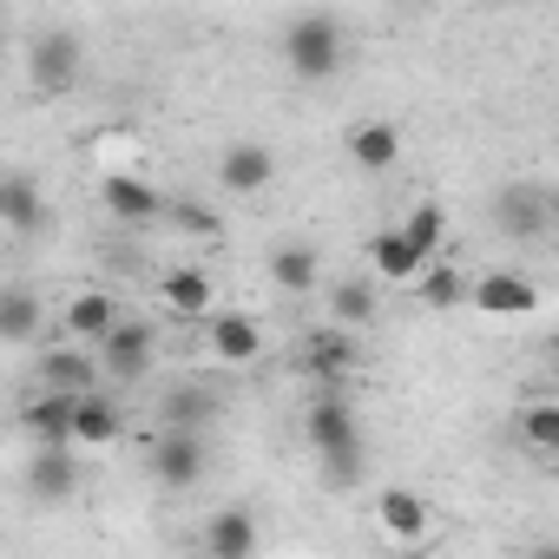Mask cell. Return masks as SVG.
Here are the masks:
<instances>
[{"instance_id":"obj_17","label":"cell","mask_w":559,"mask_h":559,"mask_svg":"<svg viewBox=\"0 0 559 559\" xmlns=\"http://www.w3.org/2000/svg\"><path fill=\"white\" fill-rule=\"evenodd\" d=\"M395 158H402V132H395L389 119H369V126H356V132H349V165H356V171L382 178Z\"/></svg>"},{"instance_id":"obj_21","label":"cell","mask_w":559,"mask_h":559,"mask_svg":"<svg viewBox=\"0 0 559 559\" xmlns=\"http://www.w3.org/2000/svg\"><path fill=\"white\" fill-rule=\"evenodd\" d=\"M204 421H217V395L204 382H178L165 395V428L171 435H204Z\"/></svg>"},{"instance_id":"obj_18","label":"cell","mask_w":559,"mask_h":559,"mask_svg":"<svg viewBox=\"0 0 559 559\" xmlns=\"http://www.w3.org/2000/svg\"><path fill=\"white\" fill-rule=\"evenodd\" d=\"M99 198H106V211H112L119 224H152V217L165 211V198H158V191H152L145 178H132V171H112Z\"/></svg>"},{"instance_id":"obj_19","label":"cell","mask_w":559,"mask_h":559,"mask_svg":"<svg viewBox=\"0 0 559 559\" xmlns=\"http://www.w3.org/2000/svg\"><path fill=\"white\" fill-rule=\"evenodd\" d=\"M376 520L389 539H428V500L408 493V487H382L376 493Z\"/></svg>"},{"instance_id":"obj_4","label":"cell","mask_w":559,"mask_h":559,"mask_svg":"<svg viewBox=\"0 0 559 559\" xmlns=\"http://www.w3.org/2000/svg\"><path fill=\"white\" fill-rule=\"evenodd\" d=\"M152 356H158V330H152L145 317H119L112 336L99 343V376H112V382H139V376L152 369Z\"/></svg>"},{"instance_id":"obj_26","label":"cell","mask_w":559,"mask_h":559,"mask_svg":"<svg viewBox=\"0 0 559 559\" xmlns=\"http://www.w3.org/2000/svg\"><path fill=\"white\" fill-rule=\"evenodd\" d=\"M330 310H336L343 336H349V330H362V323H376V284H369V276H343L336 297H330Z\"/></svg>"},{"instance_id":"obj_6","label":"cell","mask_w":559,"mask_h":559,"mask_svg":"<svg viewBox=\"0 0 559 559\" xmlns=\"http://www.w3.org/2000/svg\"><path fill=\"white\" fill-rule=\"evenodd\" d=\"M204 467H211V454H204V435H158L152 441V474L171 487V493H185V487H198L204 480Z\"/></svg>"},{"instance_id":"obj_30","label":"cell","mask_w":559,"mask_h":559,"mask_svg":"<svg viewBox=\"0 0 559 559\" xmlns=\"http://www.w3.org/2000/svg\"><path fill=\"white\" fill-rule=\"evenodd\" d=\"M317 461H323V480L330 487H356L362 480V441L356 448H336V454H317Z\"/></svg>"},{"instance_id":"obj_22","label":"cell","mask_w":559,"mask_h":559,"mask_svg":"<svg viewBox=\"0 0 559 559\" xmlns=\"http://www.w3.org/2000/svg\"><path fill=\"white\" fill-rule=\"evenodd\" d=\"M126 435V415L106 402V395H80L73 402V448H106Z\"/></svg>"},{"instance_id":"obj_1","label":"cell","mask_w":559,"mask_h":559,"mask_svg":"<svg viewBox=\"0 0 559 559\" xmlns=\"http://www.w3.org/2000/svg\"><path fill=\"white\" fill-rule=\"evenodd\" d=\"M284 60H290L297 80H330V73H343V60H349L343 21H336V14H297V21L284 27Z\"/></svg>"},{"instance_id":"obj_11","label":"cell","mask_w":559,"mask_h":559,"mask_svg":"<svg viewBox=\"0 0 559 559\" xmlns=\"http://www.w3.org/2000/svg\"><path fill=\"white\" fill-rule=\"evenodd\" d=\"M21 428L34 435V448H73V395L40 389V395L21 408Z\"/></svg>"},{"instance_id":"obj_12","label":"cell","mask_w":559,"mask_h":559,"mask_svg":"<svg viewBox=\"0 0 559 559\" xmlns=\"http://www.w3.org/2000/svg\"><path fill=\"white\" fill-rule=\"evenodd\" d=\"M27 493H34V500H73V493H80V461H73V448H34V461H27Z\"/></svg>"},{"instance_id":"obj_25","label":"cell","mask_w":559,"mask_h":559,"mask_svg":"<svg viewBox=\"0 0 559 559\" xmlns=\"http://www.w3.org/2000/svg\"><path fill=\"white\" fill-rule=\"evenodd\" d=\"M369 263H376L382 276H395V284H408V276H421V270H428V257H421L402 230H382V237L369 243Z\"/></svg>"},{"instance_id":"obj_14","label":"cell","mask_w":559,"mask_h":559,"mask_svg":"<svg viewBox=\"0 0 559 559\" xmlns=\"http://www.w3.org/2000/svg\"><path fill=\"white\" fill-rule=\"evenodd\" d=\"M60 323H67V336L86 349V343H106V336H112V323H119V304H112L106 290H80V297H67Z\"/></svg>"},{"instance_id":"obj_27","label":"cell","mask_w":559,"mask_h":559,"mask_svg":"<svg viewBox=\"0 0 559 559\" xmlns=\"http://www.w3.org/2000/svg\"><path fill=\"white\" fill-rule=\"evenodd\" d=\"M415 290H421L428 310H461V304H467V276H461L454 263H428V270L415 276Z\"/></svg>"},{"instance_id":"obj_8","label":"cell","mask_w":559,"mask_h":559,"mask_svg":"<svg viewBox=\"0 0 559 559\" xmlns=\"http://www.w3.org/2000/svg\"><path fill=\"white\" fill-rule=\"evenodd\" d=\"M34 369H40V382H47L53 395H73V402H80V395H99V362H93L80 343H67V349H47Z\"/></svg>"},{"instance_id":"obj_15","label":"cell","mask_w":559,"mask_h":559,"mask_svg":"<svg viewBox=\"0 0 559 559\" xmlns=\"http://www.w3.org/2000/svg\"><path fill=\"white\" fill-rule=\"evenodd\" d=\"M0 224L8 230H40L47 224V198H40L34 171H0Z\"/></svg>"},{"instance_id":"obj_10","label":"cell","mask_w":559,"mask_h":559,"mask_svg":"<svg viewBox=\"0 0 559 559\" xmlns=\"http://www.w3.org/2000/svg\"><path fill=\"white\" fill-rule=\"evenodd\" d=\"M204 323H211V356H217V362L243 369V362H257V356H263V330H257V317H237V310H211Z\"/></svg>"},{"instance_id":"obj_13","label":"cell","mask_w":559,"mask_h":559,"mask_svg":"<svg viewBox=\"0 0 559 559\" xmlns=\"http://www.w3.org/2000/svg\"><path fill=\"white\" fill-rule=\"evenodd\" d=\"M204 546H211V559H257V513L250 507H217L204 520Z\"/></svg>"},{"instance_id":"obj_7","label":"cell","mask_w":559,"mask_h":559,"mask_svg":"<svg viewBox=\"0 0 559 559\" xmlns=\"http://www.w3.org/2000/svg\"><path fill=\"white\" fill-rule=\"evenodd\" d=\"M270 178H276V152H270V145H257V139H237V145L217 158V185H224V191H237V198L263 191Z\"/></svg>"},{"instance_id":"obj_28","label":"cell","mask_w":559,"mask_h":559,"mask_svg":"<svg viewBox=\"0 0 559 559\" xmlns=\"http://www.w3.org/2000/svg\"><path fill=\"white\" fill-rule=\"evenodd\" d=\"M395 230H402L428 263H435V257H441V243H448V211H441V204H415V211H408V224H395Z\"/></svg>"},{"instance_id":"obj_31","label":"cell","mask_w":559,"mask_h":559,"mask_svg":"<svg viewBox=\"0 0 559 559\" xmlns=\"http://www.w3.org/2000/svg\"><path fill=\"white\" fill-rule=\"evenodd\" d=\"M171 224H178V230H191V237H217V230H224V224H217V211H204V204H178V211H171Z\"/></svg>"},{"instance_id":"obj_9","label":"cell","mask_w":559,"mask_h":559,"mask_svg":"<svg viewBox=\"0 0 559 559\" xmlns=\"http://www.w3.org/2000/svg\"><path fill=\"white\" fill-rule=\"evenodd\" d=\"M304 435H310V448H317V454L356 448V441H362V428H356V408H349V395H323V402H310V415H304Z\"/></svg>"},{"instance_id":"obj_2","label":"cell","mask_w":559,"mask_h":559,"mask_svg":"<svg viewBox=\"0 0 559 559\" xmlns=\"http://www.w3.org/2000/svg\"><path fill=\"white\" fill-rule=\"evenodd\" d=\"M80 73H86V47H80L73 27H47V34L27 40V80H34V93L60 99V93L80 86Z\"/></svg>"},{"instance_id":"obj_16","label":"cell","mask_w":559,"mask_h":559,"mask_svg":"<svg viewBox=\"0 0 559 559\" xmlns=\"http://www.w3.org/2000/svg\"><path fill=\"white\" fill-rule=\"evenodd\" d=\"M158 297H165V310H171V317H211V310H217V297H211V276H204L198 263H178V270H165Z\"/></svg>"},{"instance_id":"obj_20","label":"cell","mask_w":559,"mask_h":559,"mask_svg":"<svg viewBox=\"0 0 559 559\" xmlns=\"http://www.w3.org/2000/svg\"><path fill=\"white\" fill-rule=\"evenodd\" d=\"M297 369H304V376H317V382H343V376L356 369V343H349L343 330H323L317 343H304Z\"/></svg>"},{"instance_id":"obj_5","label":"cell","mask_w":559,"mask_h":559,"mask_svg":"<svg viewBox=\"0 0 559 559\" xmlns=\"http://www.w3.org/2000/svg\"><path fill=\"white\" fill-rule=\"evenodd\" d=\"M467 304L480 317H533L539 310V290H533V276H520V270H487V276H474V284H467Z\"/></svg>"},{"instance_id":"obj_24","label":"cell","mask_w":559,"mask_h":559,"mask_svg":"<svg viewBox=\"0 0 559 559\" xmlns=\"http://www.w3.org/2000/svg\"><path fill=\"white\" fill-rule=\"evenodd\" d=\"M270 284L290 290V297H304V290L317 284V250H310V243H276V250H270Z\"/></svg>"},{"instance_id":"obj_29","label":"cell","mask_w":559,"mask_h":559,"mask_svg":"<svg viewBox=\"0 0 559 559\" xmlns=\"http://www.w3.org/2000/svg\"><path fill=\"white\" fill-rule=\"evenodd\" d=\"M520 435H526V448L559 454V402H526L520 408Z\"/></svg>"},{"instance_id":"obj_23","label":"cell","mask_w":559,"mask_h":559,"mask_svg":"<svg viewBox=\"0 0 559 559\" xmlns=\"http://www.w3.org/2000/svg\"><path fill=\"white\" fill-rule=\"evenodd\" d=\"M40 323H47V310H40V297H34L27 284L0 290V343H34Z\"/></svg>"},{"instance_id":"obj_3","label":"cell","mask_w":559,"mask_h":559,"mask_svg":"<svg viewBox=\"0 0 559 559\" xmlns=\"http://www.w3.org/2000/svg\"><path fill=\"white\" fill-rule=\"evenodd\" d=\"M493 224L513 237V243H539L552 230V191L533 185V178H513L493 191Z\"/></svg>"}]
</instances>
